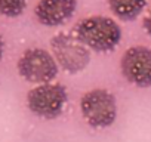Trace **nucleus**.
<instances>
[{"mask_svg": "<svg viewBox=\"0 0 151 142\" xmlns=\"http://www.w3.org/2000/svg\"><path fill=\"white\" fill-rule=\"evenodd\" d=\"M53 58L68 73H79L91 61V52L73 33H59L50 40Z\"/></svg>", "mask_w": 151, "mask_h": 142, "instance_id": "39448f33", "label": "nucleus"}, {"mask_svg": "<svg viewBox=\"0 0 151 142\" xmlns=\"http://www.w3.org/2000/svg\"><path fill=\"white\" fill-rule=\"evenodd\" d=\"M80 111L86 123L92 127H108L117 118V104L114 96L105 89H93L80 99Z\"/></svg>", "mask_w": 151, "mask_h": 142, "instance_id": "f03ea898", "label": "nucleus"}, {"mask_svg": "<svg viewBox=\"0 0 151 142\" xmlns=\"http://www.w3.org/2000/svg\"><path fill=\"white\" fill-rule=\"evenodd\" d=\"M18 73L30 83H50L58 74L56 59L45 49H27L18 59Z\"/></svg>", "mask_w": 151, "mask_h": 142, "instance_id": "7ed1b4c3", "label": "nucleus"}, {"mask_svg": "<svg viewBox=\"0 0 151 142\" xmlns=\"http://www.w3.org/2000/svg\"><path fill=\"white\" fill-rule=\"evenodd\" d=\"M144 28H145V31L151 36V9H150V12L147 14V16L144 18Z\"/></svg>", "mask_w": 151, "mask_h": 142, "instance_id": "9d476101", "label": "nucleus"}, {"mask_svg": "<svg viewBox=\"0 0 151 142\" xmlns=\"http://www.w3.org/2000/svg\"><path fill=\"white\" fill-rule=\"evenodd\" d=\"M76 11V0H39L34 14L40 24L55 27L67 19Z\"/></svg>", "mask_w": 151, "mask_h": 142, "instance_id": "0eeeda50", "label": "nucleus"}, {"mask_svg": "<svg viewBox=\"0 0 151 142\" xmlns=\"http://www.w3.org/2000/svg\"><path fill=\"white\" fill-rule=\"evenodd\" d=\"M147 0H108L111 12L120 19H135L145 8Z\"/></svg>", "mask_w": 151, "mask_h": 142, "instance_id": "6e6552de", "label": "nucleus"}, {"mask_svg": "<svg viewBox=\"0 0 151 142\" xmlns=\"http://www.w3.org/2000/svg\"><path fill=\"white\" fill-rule=\"evenodd\" d=\"M122 73L124 79L138 86H151V49L147 46H133L122 56Z\"/></svg>", "mask_w": 151, "mask_h": 142, "instance_id": "423d86ee", "label": "nucleus"}, {"mask_svg": "<svg viewBox=\"0 0 151 142\" xmlns=\"http://www.w3.org/2000/svg\"><path fill=\"white\" fill-rule=\"evenodd\" d=\"M73 34L96 52H111L122 40L119 24L107 16H89L79 21L73 28Z\"/></svg>", "mask_w": 151, "mask_h": 142, "instance_id": "f257e3e1", "label": "nucleus"}, {"mask_svg": "<svg viewBox=\"0 0 151 142\" xmlns=\"http://www.w3.org/2000/svg\"><path fill=\"white\" fill-rule=\"evenodd\" d=\"M67 102V90L58 83H43L27 93V105L36 115L52 120L61 115Z\"/></svg>", "mask_w": 151, "mask_h": 142, "instance_id": "20e7f679", "label": "nucleus"}, {"mask_svg": "<svg viewBox=\"0 0 151 142\" xmlns=\"http://www.w3.org/2000/svg\"><path fill=\"white\" fill-rule=\"evenodd\" d=\"M27 6V0H0V15L8 18L19 16Z\"/></svg>", "mask_w": 151, "mask_h": 142, "instance_id": "1a4fd4ad", "label": "nucleus"}, {"mask_svg": "<svg viewBox=\"0 0 151 142\" xmlns=\"http://www.w3.org/2000/svg\"><path fill=\"white\" fill-rule=\"evenodd\" d=\"M3 52H5V42H3V37L0 34V61L3 58Z\"/></svg>", "mask_w": 151, "mask_h": 142, "instance_id": "9b49d317", "label": "nucleus"}]
</instances>
